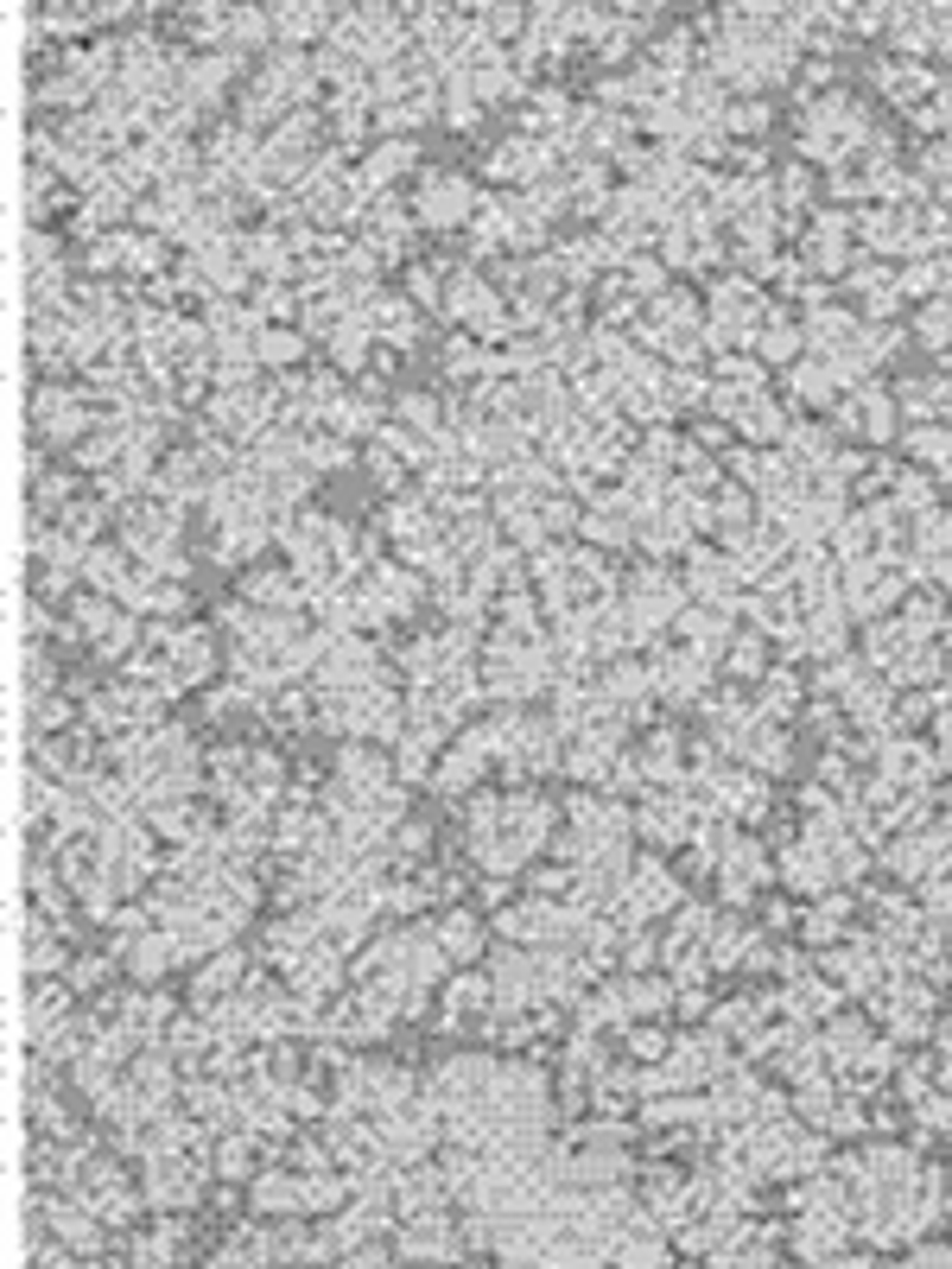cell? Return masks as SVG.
<instances>
[{
	"instance_id": "6da1fadb",
	"label": "cell",
	"mask_w": 952,
	"mask_h": 1269,
	"mask_svg": "<svg viewBox=\"0 0 952 1269\" xmlns=\"http://www.w3.org/2000/svg\"><path fill=\"white\" fill-rule=\"evenodd\" d=\"M470 184L464 178H426L419 184V222L426 229H457V222L470 216Z\"/></svg>"
},
{
	"instance_id": "7a4b0ae2",
	"label": "cell",
	"mask_w": 952,
	"mask_h": 1269,
	"mask_svg": "<svg viewBox=\"0 0 952 1269\" xmlns=\"http://www.w3.org/2000/svg\"><path fill=\"white\" fill-rule=\"evenodd\" d=\"M451 1244H457V1231H451L445 1219H438V1212H419V1219H413V1225L394 1238V1250H400V1257H451Z\"/></svg>"
},
{
	"instance_id": "3957f363",
	"label": "cell",
	"mask_w": 952,
	"mask_h": 1269,
	"mask_svg": "<svg viewBox=\"0 0 952 1269\" xmlns=\"http://www.w3.org/2000/svg\"><path fill=\"white\" fill-rule=\"evenodd\" d=\"M242 596H248V604H261V610H286V604H299L305 590L292 584L286 572H248V578H242Z\"/></svg>"
},
{
	"instance_id": "277c9868",
	"label": "cell",
	"mask_w": 952,
	"mask_h": 1269,
	"mask_svg": "<svg viewBox=\"0 0 952 1269\" xmlns=\"http://www.w3.org/2000/svg\"><path fill=\"white\" fill-rule=\"evenodd\" d=\"M438 946H445V958H457V965H470L476 952H483V927H476L470 914H457V908H451L445 920H438Z\"/></svg>"
},
{
	"instance_id": "5b68a950",
	"label": "cell",
	"mask_w": 952,
	"mask_h": 1269,
	"mask_svg": "<svg viewBox=\"0 0 952 1269\" xmlns=\"http://www.w3.org/2000/svg\"><path fill=\"white\" fill-rule=\"evenodd\" d=\"M254 1206H261V1212H286V1206L299 1212L305 1206V1181L299 1174H261V1181H254Z\"/></svg>"
},
{
	"instance_id": "8992f818",
	"label": "cell",
	"mask_w": 952,
	"mask_h": 1269,
	"mask_svg": "<svg viewBox=\"0 0 952 1269\" xmlns=\"http://www.w3.org/2000/svg\"><path fill=\"white\" fill-rule=\"evenodd\" d=\"M400 172H413V146H407V140H388L381 153L362 166V184H369V191H381V184H394Z\"/></svg>"
},
{
	"instance_id": "52a82bcc",
	"label": "cell",
	"mask_w": 952,
	"mask_h": 1269,
	"mask_svg": "<svg viewBox=\"0 0 952 1269\" xmlns=\"http://www.w3.org/2000/svg\"><path fill=\"white\" fill-rule=\"evenodd\" d=\"M476 774H483V756H476V750H464V742H457V750H451L445 762H438V774H432V781H438V794H464Z\"/></svg>"
},
{
	"instance_id": "ba28073f",
	"label": "cell",
	"mask_w": 952,
	"mask_h": 1269,
	"mask_svg": "<svg viewBox=\"0 0 952 1269\" xmlns=\"http://www.w3.org/2000/svg\"><path fill=\"white\" fill-rule=\"evenodd\" d=\"M375 337H388V343H413V305L407 298H375Z\"/></svg>"
},
{
	"instance_id": "9c48e42d",
	"label": "cell",
	"mask_w": 952,
	"mask_h": 1269,
	"mask_svg": "<svg viewBox=\"0 0 952 1269\" xmlns=\"http://www.w3.org/2000/svg\"><path fill=\"white\" fill-rule=\"evenodd\" d=\"M622 1003H629V1016H654V1010L673 1003V984L667 978H629L622 984Z\"/></svg>"
},
{
	"instance_id": "30bf717a",
	"label": "cell",
	"mask_w": 952,
	"mask_h": 1269,
	"mask_svg": "<svg viewBox=\"0 0 952 1269\" xmlns=\"http://www.w3.org/2000/svg\"><path fill=\"white\" fill-rule=\"evenodd\" d=\"M642 692H654V674H648V666H635V660H616L603 698H610V704H629V698H642Z\"/></svg>"
},
{
	"instance_id": "8fae6325",
	"label": "cell",
	"mask_w": 952,
	"mask_h": 1269,
	"mask_svg": "<svg viewBox=\"0 0 952 1269\" xmlns=\"http://www.w3.org/2000/svg\"><path fill=\"white\" fill-rule=\"evenodd\" d=\"M369 337H375L369 318H343V324L331 330V356H337L343 368H362V350H369Z\"/></svg>"
},
{
	"instance_id": "7c38bea8",
	"label": "cell",
	"mask_w": 952,
	"mask_h": 1269,
	"mask_svg": "<svg viewBox=\"0 0 952 1269\" xmlns=\"http://www.w3.org/2000/svg\"><path fill=\"white\" fill-rule=\"evenodd\" d=\"M864 1048H870L864 1022H832V1028H826V1041H819V1054H826V1060H857Z\"/></svg>"
},
{
	"instance_id": "4fadbf2b",
	"label": "cell",
	"mask_w": 952,
	"mask_h": 1269,
	"mask_svg": "<svg viewBox=\"0 0 952 1269\" xmlns=\"http://www.w3.org/2000/svg\"><path fill=\"white\" fill-rule=\"evenodd\" d=\"M273 20H280V39H286V45H305L312 32H318V20H337V13H324V7H280Z\"/></svg>"
},
{
	"instance_id": "5bb4252c",
	"label": "cell",
	"mask_w": 952,
	"mask_h": 1269,
	"mask_svg": "<svg viewBox=\"0 0 952 1269\" xmlns=\"http://www.w3.org/2000/svg\"><path fill=\"white\" fill-rule=\"evenodd\" d=\"M216 1168H223V1181H242L254 1168V1130L242 1136H223V1149H216Z\"/></svg>"
},
{
	"instance_id": "9a60e30c",
	"label": "cell",
	"mask_w": 952,
	"mask_h": 1269,
	"mask_svg": "<svg viewBox=\"0 0 952 1269\" xmlns=\"http://www.w3.org/2000/svg\"><path fill=\"white\" fill-rule=\"evenodd\" d=\"M832 552L845 558V566H851V558H864V552H870V520H864V514L838 520V528H832Z\"/></svg>"
},
{
	"instance_id": "2e32d148",
	"label": "cell",
	"mask_w": 952,
	"mask_h": 1269,
	"mask_svg": "<svg viewBox=\"0 0 952 1269\" xmlns=\"http://www.w3.org/2000/svg\"><path fill=\"white\" fill-rule=\"evenodd\" d=\"M756 343H762V356H768V362H788V356H800V330H794L788 318H775V324H768Z\"/></svg>"
},
{
	"instance_id": "e0dca14e",
	"label": "cell",
	"mask_w": 952,
	"mask_h": 1269,
	"mask_svg": "<svg viewBox=\"0 0 952 1269\" xmlns=\"http://www.w3.org/2000/svg\"><path fill=\"white\" fill-rule=\"evenodd\" d=\"M794 400H826L832 394V368H819V362H794Z\"/></svg>"
},
{
	"instance_id": "ac0fdd59",
	"label": "cell",
	"mask_w": 952,
	"mask_h": 1269,
	"mask_svg": "<svg viewBox=\"0 0 952 1269\" xmlns=\"http://www.w3.org/2000/svg\"><path fill=\"white\" fill-rule=\"evenodd\" d=\"M762 128H768V108H762V102H730L718 134H762Z\"/></svg>"
},
{
	"instance_id": "d6986e66",
	"label": "cell",
	"mask_w": 952,
	"mask_h": 1269,
	"mask_svg": "<svg viewBox=\"0 0 952 1269\" xmlns=\"http://www.w3.org/2000/svg\"><path fill=\"white\" fill-rule=\"evenodd\" d=\"M185 1104H191L197 1117H210V1124H216L229 1098H223V1086H216V1079H191V1086H185Z\"/></svg>"
},
{
	"instance_id": "ffe728a7",
	"label": "cell",
	"mask_w": 952,
	"mask_h": 1269,
	"mask_svg": "<svg viewBox=\"0 0 952 1269\" xmlns=\"http://www.w3.org/2000/svg\"><path fill=\"white\" fill-rule=\"evenodd\" d=\"M305 343H299V330H261V343H254V356L261 362H292Z\"/></svg>"
},
{
	"instance_id": "44dd1931",
	"label": "cell",
	"mask_w": 952,
	"mask_h": 1269,
	"mask_svg": "<svg viewBox=\"0 0 952 1269\" xmlns=\"http://www.w3.org/2000/svg\"><path fill=\"white\" fill-rule=\"evenodd\" d=\"M743 432H749V438H775V432H781V413L756 394V400L743 406Z\"/></svg>"
},
{
	"instance_id": "7402d4cb",
	"label": "cell",
	"mask_w": 952,
	"mask_h": 1269,
	"mask_svg": "<svg viewBox=\"0 0 952 1269\" xmlns=\"http://www.w3.org/2000/svg\"><path fill=\"white\" fill-rule=\"evenodd\" d=\"M267 39V13H229V45H261Z\"/></svg>"
},
{
	"instance_id": "603a6c76",
	"label": "cell",
	"mask_w": 952,
	"mask_h": 1269,
	"mask_svg": "<svg viewBox=\"0 0 952 1269\" xmlns=\"http://www.w3.org/2000/svg\"><path fill=\"white\" fill-rule=\"evenodd\" d=\"M895 508H914V514H927V508H933V490H927V476H895Z\"/></svg>"
},
{
	"instance_id": "cb8c5ba5",
	"label": "cell",
	"mask_w": 952,
	"mask_h": 1269,
	"mask_svg": "<svg viewBox=\"0 0 952 1269\" xmlns=\"http://www.w3.org/2000/svg\"><path fill=\"white\" fill-rule=\"evenodd\" d=\"M584 540H597V546H622V540H629V520H616V514H591V520H584Z\"/></svg>"
},
{
	"instance_id": "d4e9b609",
	"label": "cell",
	"mask_w": 952,
	"mask_h": 1269,
	"mask_svg": "<svg viewBox=\"0 0 952 1269\" xmlns=\"http://www.w3.org/2000/svg\"><path fill=\"white\" fill-rule=\"evenodd\" d=\"M921 337L927 343H952V298H940V305L921 312Z\"/></svg>"
},
{
	"instance_id": "484cf974",
	"label": "cell",
	"mask_w": 952,
	"mask_h": 1269,
	"mask_svg": "<svg viewBox=\"0 0 952 1269\" xmlns=\"http://www.w3.org/2000/svg\"><path fill=\"white\" fill-rule=\"evenodd\" d=\"M711 958H718V965H737V958H743V920H724V927H718Z\"/></svg>"
},
{
	"instance_id": "4316f807",
	"label": "cell",
	"mask_w": 952,
	"mask_h": 1269,
	"mask_svg": "<svg viewBox=\"0 0 952 1269\" xmlns=\"http://www.w3.org/2000/svg\"><path fill=\"white\" fill-rule=\"evenodd\" d=\"M58 958H64V952L51 946V933L39 927V933H32V946H26V972H58Z\"/></svg>"
},
{
	"instance_id": "83f0119b",
	"label": "cell",
	"mask_w": 952,
	"mask_h": 1269,
	"mask_svg": "<svg viewBox=\"0 0 952 1269\" xmlns=\"http://www.w3.org/2000/svg\"><path fill=\"white\" fill-rule=\"evenodd\" d=\"M629 1054L635 1060H667V1035L661 1028H629Z\"/></svg>"
},
{
	"instance_id": "f1b7e54d",
	"label": "cell",
	"mask_w": 952,
	"mask_h": 1269,
	"mask_svg": "<svg viewBox=\"0 0 952 1269\" xmlns=\"http://www.w3.org/2000/svg\"><path fill=\"white\" fill-rule=\"evenodd\" d=\"M629 280H635L642 298H654V292L667 286V267H661V260H629Z\"/></svg>"
},
{
	"instance_id": "f546056e",
	"label": "cell",
	"mask_w": 952,
	"mask_h": 1269,
	"mask_svg": "<svg viewBox=\"0 0 952 1269\" xmlns=\"http://www.w3.org/2000/svg\"><path fill=\"white\" fill-rule=\"evenodd\" d=\"M667 400H680V406L705 400V382H699V368H680V375H667Z\"/></svg>"
},
{
	"instance_id": "4dcf8cb0",
	"label": "cell",
	"mask_w": 952,
	"mask_h": 1269,
	"mask_svg": "<svg viewBox=\"0 0 952 1269\" xmlns=\"http://www.w3.org/2000/svg\"><path fill=\"white\" fill-rule=\"evenodd\" d=\"M794 1104L807 1111V1117H826V1111H832V1086H826V1079H807V1086L794 1092Z\"/></svg>"
},
{
	"instance_id": "1f68e13d",
	"label": "cell",
	"mask_w": 952,
	"mask_h": 1269,
	"mask_svg": "<svg viewBox=\"0 0 952 1269\" xmlns=\"http://www.w3.org/2000/svg\"><path fill=\"white\" fill-rule=\"evenodd\" d=\"M730 674H749V680L762 674V642H756V634H743V642L730 648Z\"/></svg>"
},
{
	"instance_id": "d6a6232c",
	"label": "cell",
	"mask_w": 952,
	"mask_h": 1269,
	"mask_svg": "<svg viewBox=\"0 0 952 1269\" xmlns=\"http://www.w3.org/2000/svg\"><path fill=\"white\" fill-rule=\"evenodd\" d=\"M788 444H794V451H807L813 464H826V426H794Z\"/></svg>"
},
{
	"instance_id": "836d02e7",
	"label": "cell",
	"mask_w": 952,
	"mask_h": 1269,
	"mask_svg": "<svg viewBox=\"0 0 952 1269\" xmlns=\"http://www.w3.org/2000/svg\"><path fill=\"white\" fill-rule=\"evenodd\" d=\"M58 1010H64V984H32V1016L51 1022Z\"/></svg>"
},
{
	"instance_id": "e575fe53",
	"label": "cell",
	"mask_w": 952,
	"mask_h": 1269,
	"mask_svg": "<svg viewBox=\"0 0 952 1269\" xmlns=\"http://www.w3.org/2000/svg\"><path fill=\"white\" fill-rule=\"evenodd\" d=\"M483 20H489V26H483L489 39H515V32H521V13H515V7H489Z\"/></svg>"
},
{
	"instance_id": "d590c367",
	"label": "cell",
	"mask_w": 952,
	"mask_h": 1269,
	"mask_svg": "<svg viewBox=\"0 0 952 1269\" xmlns=\"http://www.w3.org/2000/svg\"><path fill=\"white\" fill-rule=\"evenodd\" d=\"M781 178H788V184H781V197H788V204H807V191H813V172H807V166H788Z\"/></svg>"
},
{
	"instance_id": "8d00e7d4",
	"label": "cell",
	"mask_w": 952,
	"mask_h": 1269,
	"mask_svg": "<svg viewBox=\"0 0 952 1269\" xmlns=\"http://www.w3.org/2000/svg\"><path fill=\"white\" fill-rule=\"evenodd\" d=\"M654 958H661V940H654V933H635V946H629V972H648Z\"/></svg>"
},
{
	"instance_id": "74e56055",
	"label": "cell",
	"mask_w": 952,
	"mask_h": 1269,
	"mask_svg": "<svg viewBox=\"0 0 952 1269\" xmlns=\"http://www.w3.org/2000/svg\"><path fill=\"white\" fill-rule=\"evenodd\" d=\"M540 520L565 534V528H578V508H572V502H540Z\"/></svg>"
},
{
	"instance_id": "f35d334b",
	"label": "cell",
	"mask_w": 952,
	"mask_h": 1269,
	"mask_svg": "<svg viewBox=\"0 0 952 1269\" xmlns=\"http://www.w3.org/2000/svg\"><path fill=\"white\" fill-rule=\"evenodd\" d=\"M108 978H115V958H83V965H77V984H83V990H89V984H108Z\"/></svg>"
},
{
	"instance_id": "ab89813d",
	"label": "cell",
	"mask_w": 952,
	"mask_h": 1269,
	"mask_svg": "<svg viewBox=\"0 0 952 1269\" xmlns=\"http://www.w3.org/2000/svg\"><path fill=\"white\" fill-rule=\"evenodd\" d=\"M312 464H350V444H337V438H318V444H312Z\"/></svg>"
},
{
	"instance_id": "60d3db41",
	"label": "cell",
	"mask_w": 952,
	"mask_h": 1269,
	"mask_svg": "<svg viewBox=\"0 0 952 1269\" xmlns=\"http://www.w3.org/2000/svg\"><path fill=\"white\" fill-rule=\"evenodd\" d=\"M927 908H933V914H952V882H946V876L927 882Z\"/></svg>"
},
{
	"instance_id": "b9f144b4",
	"label": "cell",
	"mask_w": 952,
	"mask_h": 1269,
	"mask_svg": "<svg viewBox=\"0 0 952 1269\" xmlns=\"http://www.w3.org/2000/svg\"><path fill=\"white\" fill-rule=\"evenodd\" d=\"M400 850H407V857H426V850H432V832H426V826H407V832H400Z\"/></svg>"
},
{
	"instance_id": "7bdbcfd3",
	"label": "cell",
	"mask_w": 952,
	"mask_h": 1269,
	"mask_svg": "<svg viewBox=\"0 0 952 1269\" xmlns=\"http://www.w3.org/2000/svg\"><path fill=\"white\" fill-rule=\"evenodd\" d=\"M686 312H692V298H686V292H667L661 305H654V318H686Z\"/></svg>"
},
{
	"instance_id": "ee69618b",
	"label": "cell",
	"mask_w": 952,
	"mask_h": 1269,
	"mask_svg": "<svg viewBox=\"0 0 952 1269\" xmlns=\"http://www.w3.org/2000/svg\"><path fill=\"white\" fill-rule=\"evenodd\" d=\"M413 298H419V305H438V280H432L426 267L413 274Z\"/></svg>"
},
{
	"instance_id": "f6af8a7d",
	"label": "cell",
	"mask_w": 952,
	"mask_h": 1269,
	"mask_svg": "<svg viewBox=\"0 0 952 1269\" xmlns=\"http://www.w3.org/2000/svg\"><path fill=\"white\" fill-rule=\"evenodd\" d=\"M502 616H508V622H521V628H527V622H534V604H527V596H508V604H502Z\"/></svg>"
},
{
	"instance_id": "bcb514c9",
	"label": "cell",
	"mask_w": 952,
	"mask_h": 1269,
	"mask_svg": "<svg viewBox=\"0 0 952 1269\" xmlns=\"http://www.w3.org/2000/svg\"><path fill=\"white\" fill-rule=\"evenodd\" d=\"M483 902H489V908L508 902V876H489V882H483Z\"/></svg>"
},
{
	"instance_id": "7dc6e473",
	"label": "cell",
	"mask_w": 952,
	"mask_h": 1269,
	"mask_svg": "<svg viewBox=\"0 0 952 1269\" xmlns=\"http://www.w3.org/2000/svg\"><path fill=\"white\" fill-rule=\"evenodd\" d=\"M927 172H933V178H946V172H952V153H946V146H933V153H927Z\"/></svg>"
},
{
	"instance_id": "c3c4849f",
	"label": "cell",
	"mask_w": 952,
	"mask_h": 1269,
	"mask_svg": "<svg viewBox=\"0 0 952 1269\" xmlns=\"http://www.w3.org/2000/svg\"><path fill=\"white\" fill-rule=\"evenodd\" d=\"M940 1048H946V1054H952V1022H940Z\"/></svg>"
}]
</instances>
